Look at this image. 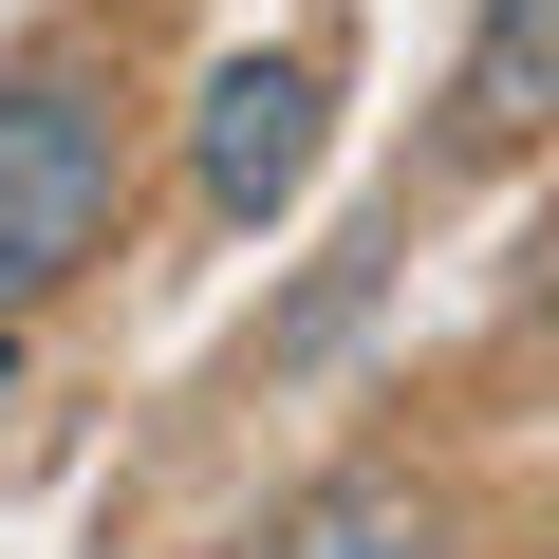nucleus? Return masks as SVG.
Here are the masks:
<instances>
[{
  "label": "nucleus",
  "instance_id": "1",
  "mask_svg": "<svg viewBox=\"0 0 559 559\" xmlns=\"http://www.w3.org/2000/svg\"><path fill=\"white\" fill-rule=\"evenodd\" d=\"M131 205V94L112 75H0V318L57 299Z\"/></svg>",
  "mask_w": 559,
  "mask_h": 559
},
{
  "label": "nucleus",
  "instance_id": "2",
  "mask_svg": "<svg viewBox=\"0 0 559 559\" xmlns=\"http://www.w3.org/2000/svg\"><path fill=\"white\" fill-rule=\"evenodd\" d=\"M318 112H336V57H318V38L224 57V75H205V112H187V187H205V224H280V205H299Z\"/></svg>",
  "mask_w": 559,
  "mask_h": 559
},
{
  "label": "nucleus",
  "instance_id": "3",
  "mask_svg": "<svg viewBox=\"0 0 559 559\" xmlns=\"http://www.w3.org/2000/svg\"><path fill=\"white\" fill-rule=\"evenodd\" d=\"M540 75H559V0H485L448 131H466V150H540Z\"/></svg>",
  "mask_w": 559,
  "mask_h": 559
},
{
  "label": "nucleus",
  "instance_id": "4",
  "mask_svg": "<svg viewBox=\"0 0 559 559\" xmlns=\"http://www.w3.org/2000/svg\"><path fill=\"white\" fill-rule=\"evenodd\" d=\"M242 559H448V522L411 485H318V503H280Z\"/></svg>",
  "mask_w": 559,
  "mask_h": 559
}]
</instances>
